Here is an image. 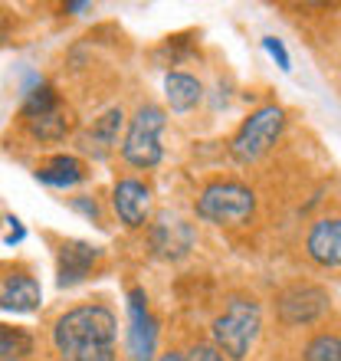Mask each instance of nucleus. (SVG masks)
<instances>
[{
  "mask_svg": "<svg viewBox=\"0 0 341 361\" xmlns=\"http://www.w3.org/2000/svg\"><path fill=\"white\" fill-rule=\"evenodd\" d=\"M59 361H118V315L105 302H82L59 315L49 329Z\"/></svg>",
  "mask_w": 341,
  "mask_h": 361,
  "instance_id": "obj_1",
  "label": "nucleus"
},
{
  "mask_svg": "<svg viewBox=\"0 0 341 361\" xmlns=\"http://www.w3.org/2000/svg\"><path fill=\"white\" fill-rule=\"evenodd\" d=\"M263 332V309L253 295H233L210 325V338L227 361H247Z\"/></svg>",
  "mask_w": 341,
  "mask_h": 361,
  "instance_id": "obj_2",
  "label": "nucleus"
},
{
  "mask_svg": "<svg viewBox=\"0 0 341 361\" xmlns=\"http://www.w3.org/2000/svg\"><path fill=\"white\" fill-rule=\"evenodd\" d=\"M285 132V109L283 105H259L256 112H249V118H243V125L237 128V135L230 138V158L243 168L259 164L266 154L275 148V142Z\"/></svg>",
  "mask_w": 341,
  "mask_h": 361,
  "instance_id": "obj_3",
  "label": "nucleus"
},
{
  "mask_svg": "<svg viewBox=\"0 0 341 361\" xmlns=\"http://www.w3.org/2000/svg\"><path fill=\"white\" fill-rule=\"evenodd\" d=\"M168 125V115H164L161 105H138L132 115V122L125 128L122 138V161L138 168V171H151L158 168L164 158L161 148V132Z\"/></svg>",
  "mask_w": 341,
  "mask_h": 361,
  "instance_id": "obj_4",
  "label": "nucleus"
},
{
  "mask_svg": "<svg viewBox=\"0 0 341 361\" xmlns=\"http://www.w3.org/2000/svg\"><path fill=\"white\" fill-rule=\"evenodd\" d=\"M194 210L217 227H247L256 214V194L243 180H213L200 190Z\"/></svg>",
  "mask_w": 341,
  "mask_h": 361,
  "instance_id": "obj_5",
  "label": "nucleus"
},
{
  "mask_svg": "<svg viewBox=\"0 0 341 361\" xmlns=\"http://www.w3.org/2000/svg\"><path fill=\"white\" fill-rule=\"evenodd\" d=\"M328 309H332V295L318 283H292L275 295V319L285 329L318 322Z\"/></svg>",
  "mask_w": 341,
  "mask_h": 361,
  "instance_id": "obj_6",
  "label": "nucleus"
},
{
  "mask_svg": "<svg viewBox=\"0 0 341 361\" xmlns=\"http://www.w3.org/2000/svg\"><path fill=\"white\" fill-rule=\"evenodd\" d=\"M158 338L161 322L154 319L148 295L142 286L128 289V332H125V352L132 361H154L158 358Z\"/></svg>",
  "mask_w": 341,
  "mask_h": 361,
  "instance_id": "obj_7",
  "label": "nucleus"
},
{
  "mask_svg": "<svg viewBox=\"0 0 341 361\" xmlns=\"http://www.w3.org/2000/svg\"><path fill=\"white\" fill-rule=\"evenodd\" d=\"M43 302L39 279L27 263H0V312H37Z\"/></svg>",
  "mask_w": 341,
  "mask_h": 361,
  "instance_id": "obj_8",
  "label": "nucleus"
},
{
  "mask_svg": "<svg viewBox=\"0 0 341 361\" xmlns=\"http://www.w3.org/2000/svg\"><path fill=\"white\" fill-rule=\"evenodd\" d=\"M154 190L142 178H118L112 188V210L125 230H144L151 224Z\"/></svg>",
  "mask_w": 341,
  "mask_h": 361,
  "instance_id": "obj_9",
  "label": "nucleus"
},
{
  "mask_svg": "<svg viewBox=\"0 0 341 361\" xmlns=\"http://www.w3.org/2000/svg\"><path fill=\"white\" fill-rule=\"evenodd\" d=\"M197 243V230L178 214H161V217L148 224V247L154 257L161 259H184Z\"/></svg>",
  "mask_w": 341,
  "mask_h": 361,
  "instance_id": "obj_10",
  "label": "nucleus"
},
{
  "mask_svg": "<svg viewBox=\"0 0 341 361\" xmlns=\"http://www.w3.org/2000/svg\"><path fill=\"white\" fill-rule=\"evenodd\" d=\"M102 259V250L82 240H66L56 250V286L59 289H73L92 276L95 263Z\"/></svg>",
  "mask_w": 341,
  "mask_h": 361,
  "instance_id": "obj_11",
  "label": "nucleus"
},
{
  "mask_svg": "<svg viewBox=\"0 0 341 361\" xmlns=\"http://www.w3.org/2000/svg\"><path fill=\"white\" fill-rule=\"evenodd\" d=\"M122 128H125V112L122 109H108V112H102L99 118H92V125L76 138L79 152L95 158V161H105V158L122 145L118 142V138H122Z\"/></svg>",
  "mask_w": 341,
  "mask_h": 361,
  "instance_id": "obj_12",
  "label": "nucleus"
},
{
  "mask_svg": "<svg viewBox=\"0 0 341 361\" xmlns=\"http://www.w3.org/2000/svg\"><path fill=\"white\" fill-rule=\"evenodd\" d=\"M305 257L322 269L341 267V217H318L305 233Z\"/></svg>",
  "mask_w": 341,
  "mask_h": 361,
  "instance_id": "obj_13",
  "label": "nucleus"
},
{
  "mask_svg": "<svg viewBox=\"0 0 341 361\" xmlns=\"http://www.w3.org/2000/svg\"><path fill=\"white\" fill-rule=\"evenodd\" d=\"M89 164L79 158V154H49L46 161L37 164L33 178L46 188H56V190H69V188H79L89 180Z\"/></svg>",
  "mask_w": 341,
  "mask_h": 361,
  "instance_id": "obj_14",
  "label": "nucleus"
},
{
  "mask_svg": "<svg viewBox=\"0 0 341 361\" xmlns=\"http://www.w3.org/2000/svg\"><path fill=\"white\" fill-rule=\"evenodd\" d=\"M20 122H23V128H27L30 138L39 142V145H56L73 132V118H69V112L63 109V105L53 109V112L33 115V118H20Z\"/></svg>",
  "mask_w": 341,
  "mask_h": 361,
  "instance_id": "obj_15",
  "label": "nucleus"
},
{
  "mask_svg": "<svg viewBox=\"0 0 341 361\" xmlns=\"http://www.w3.org/2000/svg\"><path fill=\"white\" fill-rule=\"evenodd\" d=\"M164 99H168L170 112L184 115L200 105L204 86H200V79L190 76V73H168V76H164Z\"/></svg>",
  "mask_w": 341,
  "mask_h": 361,
  "instance_id": "obj_16",
  "label": "nucleus"
},
{
  "mask_svg": "<svg viewBox=\"0 0 341 361\" xmlns=\"http://www.w3.org/2000/svg\"><path fill=\"white\" fill-rule=\"evenodd\" d=\"M37 352V338L30 329L0 322V361H30Z\"/></svg>",
  "mask_w": 341,
  "mask_h": 361,
  "instance_id": "obj_17",
  "label": "nucleus"
},
{
  "mask_svg": "<svg viewBox=\"0 0 341 361\" xmlns=\"http://www.w3.org/2000/svg\"><path fill=\"white\" fill-rule=\"evenodd\" d=\"M302 361H341V335L318 332L302 348Z\"/></svg>",
  "mask_w": 341,
  "mask_h": 361,
  "instance_id": "obj_18",
  "label": "nucleus"
},
{
  "mask_svg": "<svg viewBox=\"0 0 341 361\" xmlns=\"http://www.w3.org/2000/svg\"><path fill=\"white\" fill-rule=\"evenodd\" d=\"M184 361H227V358L213 342H194L184 352Z\"/></svg>",
  "mask_w": 341,
  "mask_h": 361,
  "instance_id": "obj_19",
  "label": "nucleus"
},
{
  "mask_svg": "<svg viewBox=\"0 0 341 361\" xmlns=\"http://www.w3.org/2000/svg\"><path fill=\"white\" fill-rule=\"evenodd\" d=\"M263 49L275 59V66L283 69V73H289V69H292V59H289V49H285L283 39H275V37H263Z\"/></svg>",
  "mask_w": 341,
  "mask_h": 361,
  "instance_id": "obj_20",
  "label": "nucleus"
},
{
  "mask_svg": "<svg viewBox=\"0 0 341 361\" xmlns=\"http://www.w3.org/2000/svg\"><path fill=\"white\" fill-rule=\"evenodd\" d=\"M69 207L76 210V214H82V217L95 220V224H102V210H99L95 197H85V194H79V197H69Z\"/></svg>",
  "mask_w": 341,
  "mask_h": 361,
  "instance_id": "obj_21",
  "label": "nucleus"
},
{
  "mask_svg": "<svg viewBox=\"0 0 341 361\" xmlns=\"http://www.w3.org/2000/svg\"><path fill=\"white\" fill-rule=\"evenodd\" d=\"M23 237H27V230H23V227H13V230L7 233V240H4V243H7V247H17Z\"/></svg>",
  "mask_w": 341,
  "mask_h": 361,
  "instance_id": "obj_22",
  "label": "nucleus"
},
{
  "mask_svg": "<svg viewBox=\"0 0 341 361\" xmlns=\"http://www.w3.org/2000/svg\"><path fill=\"white\" fill-rule=\"evenodd\" d=\"M154 361H184V352H178V348H170V352H161Z\"/></svg>",
  "mask_w": 341,
  "mask_h": 361,
  "instance_id": "obj_23",
  "label": "nucleus"
},
{
  "mask_svg": "<svg viewBox=\"0 0 341 361\" xmlns=\"http://www.w3.org/2000/svg\"><path fill=\"white\" fill-rule=\"evenodd\" d=\"M69 13H89L92 10V4H82V0H76V4H66Z\"/></svg>",
  "mask_w": 341,
  "mask_h": 361,
  "instance_id": "obj_24",
  "label": "nucleus"
}]
</instances>
